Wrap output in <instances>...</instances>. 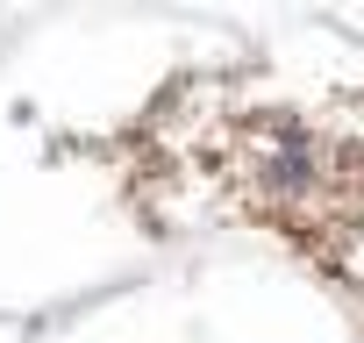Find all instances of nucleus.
I'll use <instances>...</instances> for the list:
<instances>
[{
	"mask_svg": "<svg viewBox=\"0 0 364 343\" xmlns=\"http://www.w3.org/2000/svg\"><path fill=\"white\" fill-rule=\"evenodd\" d=\"M150 236H250L364 336V72L200 58L79 136Z\"/></svg>",
	"mask_w": 364,
	"mask_h": 343,
	"instance_id": "f257e3e1",
	"label": "nucleus"
}]
</instances>
